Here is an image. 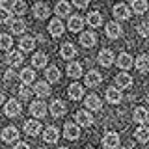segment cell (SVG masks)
Returning <instances> with one entry per match:
<instances>
[{
	"instance_id": "cell-18",
	"label": "cell",
	"mask_w": 149,
	"mask_h": 149,
	"mask_svg": "<svg viewBox=\"0 0 149 149\" xmlns=\"http://www.w3.org/2000/svg\"><path fill=\"white\" fill-rule=\"evenodd\" d=\"M22 54L19 52V50H11V52H9L8 56H6V63L8 65H11V67H19V65L22 63Z\"/></svg>"
},
{
	"instance_id": "cell-7",
	"label": "cell",
	"mask_w": 149,
	"mask_h": 149,
	"mask_svg": "<svg viewBox=\"0 0 149 149\" xmlns=\"http://www.w3.org/2000/svg\"><path fill=\"white\" fill-rule=\"evenodd\" d=\"M17 138H19L17 127H6V129L2 130V140H4L6 143H15Z\"/></svg>"
},
{
	"instance_id": "cell-45",
	"label": "cell",
	"mask_w": 149,
	"mask_h": 149,
	"mask_svg": "<svg viewBox=\"0 0 149 149\" xmlns=\"http://www.w3.org/2000/svg\"><path fill=\"white\" fill-rule=\"evenodd\" d=\"M15 149H30V146L26 142H19V143H15Z\"/></svg>"
},
{
	"instance_id": "cell-25",
	"label": "cell",
	"mask_w": 149,
	"mask_h": 149,
	"mask_svg": "<svg viewBox=\"0 0 149 149\" xmlns=\"http://www.w3.org/2000/svg\"><path fill=\"white\" fill-rule=\"evenodd\" d=\"M116 63L119 65L121 69H129V67H132V56L130 54H127V52H121L119 56H118V60H116Z\"/></svg>"
},
{
	"instance_id": "cell-2",
	"label": "cell",
	"mask_w": 149,
	"mask_h": 149,
	"mask_svg": "<svg viewBox=\"0 0 149 149\" xmlns=\"http://www.w3.org/2000/svg\"><path fill=\"white\" fill-rule=\"evenodd\" d=\"M4 112H6L8 118H17V116L21 114V104H19V101H15V99L8 101L6 104H4Z\"/></svg>"
},
{
	"instance_id": "cell-1",
	"label": "cell",
	"mask_w": 149,
	"mask_h": 149,
	"mask_svg": "<svg viewBox=\"0 0 149 149\" xmlns=\"http://www.w3.org/2000/svg\"><path fill=\"white\" fill-rule=\"evenodd\" d=\"M74 121H77V127L80 125V127H91L93 125V118H91V114L90 112H86V110H78L77 114H74Z\"/></svg>"
},
{
	"instance_id": "cell-12",
	"label": "cell",
	"mask_w": 149,
	"mask_h": 149,
	"mask_svg": "<svg viewBox=\"0 0 149 149\" xmlns=\"http://www.w3.org/2000/svg\"><path fill=\"white\" fill-rule=\"evenodd\" d=\"M24 132L28 134V136H37V134L41 132V123L36 119H30L24 123Z\"/></svg>"
},
{
	"instance_id": "cell-42",
	"label": "cell",
	"mask_w": 149,
	"mask_h": 149,
	"mask_svg": "<svg viewBox=\"0 0 149 149\" xmlns=\"http://www.w3.org/2000/svg\"><path fill=\"white\" fill-rule=\"evenodd\" d=\"M30 93H32V90H28V86H21V88H19V95H21V99H28Z\"/></svg>"
},
{
	"instance_id": "cell-19",
	"label": "cell",
	"mask_w": 149,
	"mask_h": 149,
	"mask_svg": "<svg viewBox=\"0 0 149 149\" xmlns=\"http://www.w3.org/2000/svg\"><path fill=\"white\" fill-rule=\"evenodd\" d=\"M147 8H149V4L146 2V0H132L130 6H129V9H132L136 15H143V13L147 11Z\"/></svg>"
},
{
	"instance_id": "cell-47",
	"label": "cell",
	"mask_w": 149,
	"mask_h": 149,
	"mask_svg": "<svg viewBox=\"0 0 149 149\" xmlns=\"http://www.w3.org/2000/svg\"><path fill=\"white\" fill-rule=\"evenodd\" d=\"M60 149H67V147H60Z\"/></svg>"
},
{
	"instance_id": "cell-3",
	"label": "cell",
	"mask_w": 149,
	"mask_h": 149,
	"mask_svg": "<svg viewBox=\"0 0 149 149\" xmlns=\"http://www.w3.org/2000/svg\"><path fill=\"white\" fill-rule=\"evenodd\" d=\"M30 114L34 116V118H45L47 116V106H45V102L43 101H34L30 104Z\"/></svg>"
},
{
	"instance_id": "cell-49",
	"label": "cell",
	"mask_w": 149,
	"mask_h": 149,
	"mask_svg": "<svg viewBox=\"0 0 149 149\" xmlns=\"http://www.w3.org/2000/svg\"><path fill=\"white\" fill-rule=\"evenodd\" d=\"M41 149H45V147H41Z\"/></svg>"
},
{
	"instance_id": "cell-15",
	"label": "cell",
	"mask_w": 149,
	"mask_h": 149,
	"mask_svg": "<svg viewBox=\"0 0 149 149\" xmlns=\"http://www.w3.org/2000/svg\"><path fill=\"white\" fill-rule=\"evenodd\" d=\"M116 84L119 86V91L121 90H127V88L132 86V77L127 74V73H119L118 77H116Z\"/></svg>"
},
{
	"instance_id": "cell-9",
	"label": "cell",
	"mask_w": 149,
	"mask_h": 149,
	"mask_svg": "<svg viewBox=\"0 0 149 149\" xmlns=\"http://www.w3.org/2000/svg\"><path fill=\"white\" fill-rule=\"evenodd\" d=\"M65 112H67V108H65V102L63 101L56 99V101L50 102V114H52L54 118H62Z\"/></svg>"
},
{
	"instance_id": "cell-44",
	"label": "cell",
	"mask_w": 149,
	"mask_h": 149,
	"mask_svg": "<svg viewBox=\"0 0 149 149\" xmlns=\"http://www.w3.org/2000/svg\"><path fill=\"white\" fill-rule=\"evenodd\" d=\"M73 4H74V6H77V8H80V9H82V8H86V6H88V4H90V2H88V0H74Z\"/></svg>"
},
{
	"instance_id": "cell-40",
	"label": "cell",
	"mask_w": 149,
	"mask_h": 149,
	"mask_svg": "<svg viewBox=\"0 0 149 149\" xmlns=\"http://www.w3.org/2000/svg\"><path fill=\"white\" fill-rule=\"evenodd\" d=\"M9 19H11V13H9V9L0 8V22H8Z\"/></svg>"
},
{
	"instance_id": "cell-16",
	"label": "cell",
	"mask_w": 149,
	"mask_h": 149,
	"mask_svg": "<svg viewBox=\"0 0 149 149\" xmlns=\"http://www.w3.org/2000/svg\"><path fill=\"white\" fill-rule=\"evenodd\" d=\"M84 106H86L88 110H101V99L95 93H90V95L84 99Z\"/></svg>"
},
{
	"instance_id": "cell-31",
	"label": "cell",
	"mask_w": 149,
	"mask_h": 149,
	"mask_svg": "<svg viewBox=\"0 0 149 149\" xmlns=\"http://www.w3.org/2000/svg\"><path fill=\"white\" fill-rule=\"evenodd\" d=\"M136 69H138L140 73H143V74L149 71V58H147V54H140V56H138V60H136Z\"/></svg>"
},
{
	"instance_id": "cell-26",
	"label": "cell",
	"mask_w": 149,
	"mask_h": 149,
	"mask_svg": "<svg viewBox=\"0 0 149 149\" xmlns=\"http://www.w3.org/2000/svg\"><path fill=\"white\" fill-rule=\"evenodd\" d=\"M34 91H36V95L37 97H41V99H43V97H49L50 95V86L47 82H37L36 86H34Z\"/></svg>"
},
{
	"instance_id": "cell-37",
	"label": "cell",
	"mask_w": 149,
	"mask_h": 149,
	"mask_svg": "<svg viewBox=\"0 0 149 149\" xmlns=\"http://www.w3.org/2000/svg\"><path fill=\"white\" fill-rule=\"evenodd\" d=\"M45 77H47V80H49V82H58L60 80V69L52 65V67H49L45 71Z\"/></svg>"
},
{
	"instance_id": "cell-35",
	"label": "cell",
	"mask_w": 149,
	"mask_h": 149,
	"mask_svg": "<svg viewBox=\"0 0 149 149\" xmlns=\"http://www.w3.org/2000/svg\"><path fill=\"white\" fill-rule=\"evenodd\" d=\"M9 9H11V13H15V15H22V13L26 11V4L22 2V0H15V2L9 4Z\"/></svg>"
},
{
	"instance_id": "cell-39",
	"label": "cell",
	"mask_w": 149,
	"mask_h": 149,
	"mask_svg": "<svg viewBox=\"0 0 149 149\" xmlns=\"http://www.w3.org/2000/svg\"><path fill=\"white\" fill-rule=\"evenodd\" d=\"M11 45H13L11 36H8V34H0V50H9V49H11Z\"/></svg>"
},
{
	"instance_id": "cell-48",
	"label": "cell",
	"mask_w": 149,
	"mask_h": 149,
	"mask_svg": "<svg viewBox=\"0 0 149 149\" xmlns=\"http://www.w3.org/2000/svg\"><path fill=\"white\" fill-rule=\"evenodd\" d=\"M86 149H93V147H86Z\"/></svg>"
},
{
	"instance_id": "cell-21",
	"label": "cell",
	"mask_w": 149,
	"mask_h": 149,
	"mask_svg": "<svg viewBox=\"0 0 149 149\" xmlns=\"http://www.w3.org/2000/svg\"><path fill=\"white\" fill-rule=\"evenodd\" d=\"M49 32H50V36H52V37H60V36L63 34L62 21H60V19H52V21H50V24H49Z\"/></svg>"
},
{
	"instance_id": "cell-23",
	"label": "cell",
	"mask_w": 149,
	"mask_h": 149,
	"mask_svg": "<svg viewBox=\"0 0 149 149\" xmlns=\"http://www.w3.org/2000/svg\"><path fill=\"white\" fill-rule=\"evenodd\" d=\"M106 101H108L110 104H119L121 102V91L118 88H108V90H106Z\"/></svg>"
},
{
	"instance_id": "cell-20",
	"label": "cell",
	"mask_w": 149,
	"mask_h": 149,
	"mask_svg": "<svg viewBox=\"0 0 149 149\" xmlns=\"http://www.w3.org/2000/svg\"><path fill=\"white\" fill-rule=\"evenodd\" d=\"M60 56H62L63 60H73L74 56H77V49H74V45L73 43L62 45V49H60Z\"/></svg>"
},
{
	"instance_id": "cell-17",
	"label": "cell",
	"mask_w": 149,
	"mask_h": 149,
	"mask_svg": "<svg viewBox=\"0 0 149 149\" xmlns=\"http://www.w3.org/2000/svg\"><path fill=\"white\" fill-rule=\"evenodd\" d=\"M67 26H69V30H71L73 34H74V32H80L82 26H84V19L80 15H71V17H69Z\"/></svg>"
},
{
	"instance_id": "cell-36",
	"label": "cell",
	"mask_w": 149,
	"mask_h": 149,
	"mask_svg": "<svg viewBox=\"0 0 149 149\" xmlns=\"http://www.w3.org/2000/svg\"><path fill=\"white\" fill-rule=\"evenodd\" d=\"M134 134H136V140H138L140 143H146L147 140H149V129L146 127V125H142V127H138V129H136V132H134Z\"/></svg>"
},
{
	"instance_id": "cell-22",
	"label": "cell",
	"mask_w": 149,
	"mask_h": 149,
	"mask_svg": "<svg viewBox=\"0 0 149 149\" xmlns=\"http://www.w3.org/2000/svg\"><path fill=\"white\" fill-rule=\"evenodd\" d=\"M95 43H97V36L93 34V32H84L80 36V45L86 47V49H91Z\"/></svg>"
},
{
	"instance_id": "cell-46",
	"label": "cell",
	"mask_w": 149,
	"mask_h": 149,
	"mask_svg": "<svg viewBox=\"0 0 149 149\" xmlns=\"http://www.w3.org/2000/svg\"><path fill=\"white\" fill-rule=\"evenodd\" d=\"M0 104H4V93L0 91Z\"/></svg>"
},
{
	"instance_id": "cell-8",
	"label": "cell",
	"mask_w": 149,
	"mask_h": 149,
	"mask_svg": "<svg viewBox=\"0 0 149 149\" xmlns=\"http://www.w3.org/2000/svg\"><path fill=\"white\" fill-rule=\"evenodd\" d=\"M121 34H123V28H121L119 22H108L106 24V36L110 39H118V37H121Z\"/></svg>"
},
{
	"instance_id": "cell-11",
	"label": "cell",
	"mask_w": 149,
	"mask_h": 149,
	"mask_svg": "<svg viewBox=\"0 0 149 149\" xmlns=\"http://www.w3.org/2000/svg\"><path fill=\"white\" fill-rule=\"evenodd\" d=\"M32 11H34L36 19H47V17H49V13H50V9H49V6H47L45 2H37V4H34Z\"/></svg>"
},
{
	"instance_id": "cell-38",
	"label": "cell",
	"mask_w": 149,
	"mask_h": 149,
	"mask_svg": "<svg viewBox=\"0 0 149 149\" xmlns=\"http://www.w3.org/2000/svg\"><path fill=\"white\" fill-rule=\"evenodd\" d=\"M19 45H21L22 50H32V49L36 47V39H34L32 36H24V37L21 39V43H19Z\"/></svg>"
},
{
	"instance_id": "cell-6",
	"label": "cell",
	"mask_w": 149,
	"mask_h": 149,
	"mask_svg": "<svg viewBox=\"0 0 149 149\" xmlns=\"http://www.w3.org/2000/svg\"><path fill=\"white\" fill-rule=\"evenodd\" d=\"M99 63L102 65V67H110L112 63H114V52H112V50H108V49H102L101 52H99Z\"/></svg>"
},
{
	"instance_id": "cell-41",
	"label": "cell",
	"mask_w": 149,
	"mask_h": 149,
	"mask_svg": "<svg viewBox=\"0 0 149 149\" xmlns=\"http://www.w3.org/2000/svg\"><path fill=\"white\" fill-rule=\"evenodd\" d=\"M138 34L142 36V37H147L149 36V24H147V22H142V24L138 26Z\"/></svg>"
},
{
	"instance_id": "cell-34",
	"label": "cell",
	"mask_w": 149,
	"mask_h": 149,
	"mask_svg": "<svg viewBox=\"0 0 149 149\" xmlns=\"http://www.w3.org/2000/svg\"><path fill=\"white\" fill-rule=\"evenodd\" d=\"M47 62H49V56L45 52H36L34 58H32V63H34V67H45Z\"/></svg>"
},
{
	"instance_id": "cell-14",
	"label": "cell",
	"mask_w": 149,
	"mask_h": 149,
	"mask_svg": "<svg viewBox=\"0 0 149 149\" xmlns=\"http://www.w3.org/2000/svg\"><path fill=\"white\" fill-rule=\"evenodd\" d=\"M102 80V77L99 74V71H95V69H91V71H88L86 74V86H90V88H97L101 84Z\"/></svg>"
},
{
	"instance_id": "cell-43",
	"label": "cell",
	"mask_w": 149,
	"mask_h": 149,
	"mask_svg": "<svg viewBox=\"0 0 149 149\" xmlns=\"http://www.w3.org/2000/svg\"><path fill=\"white\" fill-rule=\"evenodd\" d=\"M15 78H17V74H15V71H11V69H9V71H6V74H4V80H6L8 84H11Z\"/></svg>"
},
{
	"instance_id": "cell-5",
	"label": "cell",
	"mask_w": 149,
	"mask_h": 149,
	"mask_svg": "<svg viewBox=\"0 0 149 149\" xmlns=\"http://www.w3.org/2000/svg\"><path fill=\"white\" fill-rule=\"evenodd\" d=\"M114 17L119 19V21H127L130 17V9L127 4H116L114 6Z\"/></svg>"
},
{
	"instance_id": "cell-13",
	"label": "cell",
	"mask_w": 149,
	"mask_h": 149,
	"mask_svg": "<svg viewBox=\"0 0 149 149\" xmlns=\"http://www.w3.org/2000/svg\"><path fill=\"white\" fill-rule=\"evenodd\" d=\"M63 136L67 140H78V136H80V129H78L74 123H67L63 127Z\"/></svg>"
},
{
	"instance_id": "cell-33",
	"label": "cell",
	"mask_w": 149,
	"mask_h": 149,
	"mask_svg": "<svg viewBox=\"0 0 149 149\" xmlns=\"http://www.w3.org/2000/svg\"><path fill=\"white\" fill-rule=\"evenodd\" d=\"M67 74L71 78H78V77H82V65L80 63H77V62H71L67 65Z\"/></svg>"
},
{
	"instance_id": "cell-10",
	"label": "cell",
	"mask_w": 149,
	"mask_h": 149,
	"mask_svg": "<svg viewBox=\"0 0 149 149\" xmlns=\"http://www.w3.org/2000/svg\"><path fill=\"white\" fill-rule=\"evenodd\" d=\"M8 24H9V30H11L15 36L22 34V32L26 30V22L22 21V19H9V21H8Z\"/></svg>"
},
{
	"instance_id": "cell-32",
	"label": "cell",
	"mask_w": 149,
	"mask_h": 149,
	"mask_svg": "<svg viewBox=\"0 0 149 149\" xmlns=\"http://www.w3.org/2000/svg\"><path fill=\"white\" fill-rule=\"evenodd\" d=\"M19 77H21V82L24 84V86H28V84H32V82H34V78H36V73H34V69L26 67V69H22V73L19 74Z\"/></svg>"
},
{
	"instance_id": "cell-28",
	"label": "cell",
	"mask_w": 149,
	"mask_h": 149,
	"mask_svg": "<svg viewBox=\"0 0 149 149\" xmlns=\"http://www.w3.org/2000/svg\"><path fill=\"white\" fill-rule=\"evenodd\" d=\"M86 22H88V24H90L91 28H97V26H101V24H102V15H101L99 11H91V13H88Z\"/></svg>"
},
{
	"instance_id": "cell-29",
	"label": "cell",
	"mask_w": 149,
	"mask_h": 149,
	"mask_svg": "<svg viewBox=\"0 0 149 149\" xmlns=\"http://www.w3.org/2000/svg\"><path fill=\"white\" fill-rule=\"evenodd\" d=\"M67 93H69V97H71L73 101H78L84 95V88L80 84H71V86L67 88Z\"/></svg>"
},
{
	"instance_id": "cell-27",
	"label": "cell",
	"mask_w": 149,
	"mask_h": 149,
	"mask_svg": "<svg viewBox=\"0 0 149 149\" xmlns=\"http://www.w3.org/2000/svg\"><path fill=\"white\" fill-rule=\"evenodd\" d=\"M43 138H45V142H47V143H54V142H58V138H60L58 129H56V127H47V129H45Z\"/></svg>"
},
{
	"instance_id": "cell-4",
	"label": "cell",
	"mask_w": 149,
	"mask_h": 149,
	"mask_svg": "<svg viewBox=\"0 0 149 149\" xmlns=\"http://www.w3.org/2000/svg\"><path fill=\"white\" fill-rule=\"evenodd\" d=\"M102 146H104V149H118L119 147V134H116V132L104 134V138H102Z\"/></svg>"
},
{
	"instance_id": "cell-24",
	"label": "cell",
	"mask_w": 149,
	"mask_h": 149,
	"mask_svg": "<svg viewBox=\"0 0 149 149\" xmlns=\"http://www.w3.org/2000/svg\"><path fill=\"white\" fill-rule=\"evenodd\" d=\"M54 11H56V15H58V19H62V17H67L69 13H71V4L69 2H58L56 4V8H54Z\"/></svg>"
},
{
	"instance_id": "cell-30",
	"label": "cell",
	"mask_w": 149,
	"mask_h": 149,
	"mask_svg": "<svg viewBox=\"0 0 149 149\" xmlns=\"http://www.w3.org/2000/svg\"><path fill=\"white\" fill-rule=\"evenodd\" d=\"M134 121H136V123H140V125H146V121L149 119V114H147V110L143 108V106H138L136 110H134Z\"/></svg>"
}]
</instances>
